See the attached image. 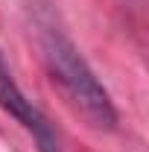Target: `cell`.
Masks as SVG:
<instances>
[{
    "instance_id": "obj_1",
    "label": "cell",
    "mask_w": 149,
    "mask_h": 152,
    "mask_svg": "<svg viewBox=\"0 0 149 152\" xmlns=\"http://www.w3.org/2000/svg\"><path fill=\"white\" fill-rule=\"evenodd\" d=\"M41 53H44V61H47L53 82H58V88L73 102V108L93 129L111 132L117 126V108L111 102V94L96 79L91 64L82 58L76 44L58 26H44L41 29Z\"/></svg>"
},
{
    "instance_id": "obj_2",
    "label": "cell",
    "mask_w": 149,
    "mask_h": 152,
    "mask_svg": "<svg viewBox=\"0 0 149 152\" xmlns=\"http://www.w3.org/2000/svg\"><path fill=\"white\" fill-rule=\"evenodd\" d=\"M0 108L6 114H12L20 126L35 137L38 152H58V140L53 134V129H50V123H47V117L38 111L35 102L26 99V94L18 88V82H15L12 70H9L3 53H0Z\"/></svg>"
}]
</instances>
